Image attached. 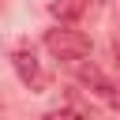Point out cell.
<instances>
[{"instance_id": "6da1fadb", "label": "cell", "mask_w": 120, "mask_h": 120, "mask_svg": "<svg viewBox=\"0 0 120 120\" xmlns=\"http://www.w3.org/2000/svg\"><path fill=\"white\" fill-rule=\"evenodd\" d=\"M45 49H49V56L60 60V64H79V60L90 56V38H86L82 30H71L68 22H60V26L45 30Z\"/></svg>"}, {"instance_id": "7a4b0ae2", "label": "cell", "mask_w": 120, "mask_h": 120, "mask_svg": "<svg viewBox=\"0 0 120 120\" xmlns=\"http://www.w3.org/2000/svg\"><path fill=\"white\" fill-rule=\"evenodd\" d=\"M11 64H15V71H19V79L30 86V90H41L45 86V71H41V64H38V56H34V49H15L11 52Z\"/></svg>"}, {"instance_id": "3957f363", "label": "cell", "mask_w": 120, "mask_h": 120, "mask_svg": "<svg viewBox=\"0 0 120 120\" xmlns=\"http://www.w3.org/2000/svg\"><path fill=\"white\" fill-rule=\"evenodd\" d=\"M79 82H82V86H90V90H94V94H101V98H112V90H116V86L105 79V71H101L98 64H82V60H79Z\"/></svg>"}, {"instance_id": "277c9868", "label": "cell", "mask_w": 120, "mask_h": 120, "mask_svg": "<svg viewBox=\"0 0 120 120\" xmlns=\"http://www.w3.org/2000/svg\"><path fill=\"white\" fill-rule=\"evenodd\" d=\"M86 8H90V0H52V4H49L52 19H60V22H68V26H71Z\"/></svg>"}, {"instance_id": "5b68a950", "label": "cell", "mask_w": 120, "mask_h": 120, "mask_svg": "<svg viewBox=\"0 0 120 120\" xmlns=\"http://www.w3.org/2000/svg\"><path fill=\"white\" fill-rule=\"evenodd\" d=\"M41 120H86V116L75 112V109H52V112H45Z\"/></svg>"}, {"instance_id": "8992f818", "label": "cell", "mask_w": 120, "mask_h": 120, "mask_svg": "<svg viewBox=\"0 0 120 120\" xmlns=\"http://www.w3.org/2000/svg\"><path fill=\"white\" fill-rule=\"evenodd\" d=\"M109 101H112V109H120V86L112 90V98H109Z\"/></svg>"}, {"instance_id": "52a82bcc", "label": "cell", "mask_w": 120, "mask_h": 120, "mask_svg": "<svg viewBox=\"0 0 120 120\" xmlns=\"http://www.w3.org/2000/svg\"><path fill=\"white\" fill-rule=\"evenodd\" d=\"M116 71H120V45H116Z\"/></svg>"}]
</instances>
